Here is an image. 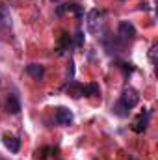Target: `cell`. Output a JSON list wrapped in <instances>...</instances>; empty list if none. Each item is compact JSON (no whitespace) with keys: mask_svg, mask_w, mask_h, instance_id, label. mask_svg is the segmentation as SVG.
I'll list each match as a JSON object with an SVG mask.
<instances>
[{"mask_svg":"<svg viewBox=\"0 0 158 160\" xmlns=\"http://www.w3.org/2000/svg\"><path fill=\"white\" fill-rule=\"evenodd\" d=\"M138 102H140V93L134 88H125L123 93L119 95V101L112 106V112L117 118H126Z\"/></svg>","mask_w":158,"mask_h":160,"instance_id":"obj_1","label":"cell"},{"mask_svg":"<svg viewBox=\"0 0 158 160\" xmlns=\"http://www.w3.org/2000/svg\"><path fill=\"white\" fill-rule=\"evenodd\" d=\"M104 17H106V11L104 9H99V8H93L87 15H86V21H87V30L91 34H101L102 28H104Z\"/></svg>","mask_w":158,"mask_h":160,"instance_id":"obj_2","label":"cell"},{"mask_svg":"<svg viewBox=\"0 0 158 160\" xmlns=\"http://www.w3.org/2000/svg\"><path fill=\"white\" fill-rule=\"evenodd\" d=\"M63 13H75L77 19H84V8L80 6L78 2H67V4H62L56 8V15L62 17Z\"/></svg>","mask_w":158,"mask_h":160,"instance_id":"obj_3","label":"cell"},{"mask_svg":"<svg viewBox=\"0 0 158 160\" xmlns=\"http://www.w3.org/2000/svg\"><path fill=\"white\" fill-rule=\"evenodd\" d=\"M149 119H151V110H143L141 114H138V118L132 123V130L136 134H143L149 127Z\"/></svg>","mask_w":158,"mask_h":160,"instance_id":"obj_4","label":"cell"},{"mask_svg":"<svg viewBox=\"0 0 158 160\" xmlns=\"http://www.w3.org/2000/svg\"><path fill=\"white\" fill-rule=\"evenodd\" d=\"M117 34L123 41H132L136 38L138 32H136V26H134L130 21H121L119 26H117Z\"/></svg>","mask_w":158,"mask_h":160,"instance_id":"obj_5","label":"cell"},{"mask_svg":"<svg viewBox=\"0 0 158 160\" xmlns=\"http://www.w3.org/2000/svg\"><path fill=\"white\" fill-rule=\"evenodd\" d=\"M54 121H56L58 125H62V127H69V125H73L75 116H73V112H71L69 108H65V106H60V108H56Z\"/></svg>","mask_w":158,"mask_h":160,"instance_id":"obj_6","label":"cell"},{"mask_svg":"<svg viewBox=\"0 0 158 160\" xmlns=\"http://www.w3.org/2000/svg\"><path fill=\"white\" fill-rule=\"evenodd\" d=\"M6 110H7L9 114H13V116H17V114L21 112V99H19V95H17L15 91L7 93V99H6Z\"/></svg>","mask_w":158,"mask_h":160,"instance_id":"obj_7","label":"cell"},{"mask_svg":"<svg viewBox=\"0 0 158 160\" xmlns=\"http://www.w3.org/2000/svg\"><path fill=\"white\" fill-rule=\"evenodd\" d=\"M65 91H67L73 99L84 97V84H80V82H77V80H69L67 86H65Z\"/></svg>","mask_w":158,"mask_h":160,"instance_id":"obj_8","label":"cell"},{"mask_svg":"<svg viewBox=\"0 0 158 160\" xmlns=\"http://www.w3.org/2000/svg\"><path fill=\"white\" fill-rule=\"evenodd\" d=\"M7 28H11V13L9 8L0 2V30H7Z\"/></svg>","mask_w":158,"mask_h":160,"instance_id":"obj_9","label":"cell"},{"mask_svg":"<svg viewBox=\"0 0 158 160\" xmlns=\"http://www.w3.org/2000/svg\"><path fill=\"white\" fill-rule=\"evenodd\" d=\"M26 75H30L32 78H36V80H43V77H45V65H41V63L26 65Z\"/></svg>","mask_w":158,"mask_h":160,"instance_id":"obj_10","label":"cell"},{"mask_svg":"<svg viewBox=\"0 0 158 160\" xmlns=\"http://www.w3.org/2000/svg\"><path fill=\"white\" fill-rule=\"evenodd\" d=\"M71 47H73V38H71L67 32H63V34H62V38H60V41H58V47H56L58 54H65Z\"/></svg>","mask_w":158,"mask_h":160,"instance_id":"obj_11","label":"cell"},{"mask_svg":"<svg viewBox=\"0 0 158 160\" xmlns=\"http://www.w3.org/2000/svg\"><path fill=\"white\" fill-rule=\"evenodd\" d=\"M2 142H4V145H6L11 153H19V149H21V140H19V138L6 134V136L2 138Z\"/></svg>","mask_w":158,"mask_h":160,"instance_id":"obj_12","label":"cell"},{"mask_svg":"<svg viewBox=\"0 0 158 160\" xmlns=\"http://www.w3.org/2000/svg\"><path fill=\"white\" fill-rule=\"evenodd\" d=\"M101 93V88L97 82H91L87 86H84V97H97Z\"/></svg>","mask_w":158,"mask_h":160,"instance_id":"obj_13","label":"cell"},{"mask_svg":"<svg viewBox=\"0 0 158 160\" xmlns=\"http://www.w3.org/2000/svg\"><path fill=\"white\" fill-rule=\"evenodd\" d=\"M82 45H84V32L78 28L75 32V47H82Z\"/></svg>","mask_w":158,"mask_h":160,"instance_id":"obj_14","label":"cell"},{"mask_svg":"<svg viewBox=\"0 0 158 160\" xmlns=\"http://www.w3.org/2000/svg\"><path fill=\"white\" fill-rule=\"evenodd\" d=\"M156 52H158V45H153L151 50H149V62L153 65H156Z\"/></svg>","mask_w":158,"mask_h":160,"instance_id":"obj_15","label":"cell"},{"mask_svg":"<svg viewBox=\"0 0 158 160\" xmlns=\"http://www.w3.org/2000/svg\"><path fill=\"white\" fill-rule=\"evenodd\" d=\"M52 2H58V0H52Z\"/></svg>","mask_w":158,"mask_h":160,"instance_id":"obj_16","label":"cell"}]
</instances>
